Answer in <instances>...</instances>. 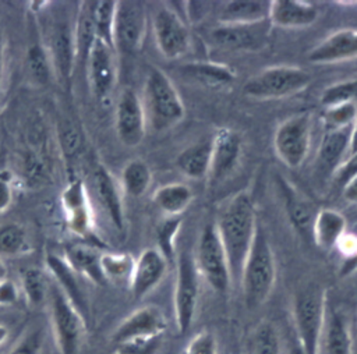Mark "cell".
<instances>
[{
  "instance_id": "cell-1",
  "label": "cell",
  "mask_w": 357,
  "mask_h": 354,
  "mask_svg": "<svg viewBox=\"0 0 357 354\" xmlns=\"http://www.w3.org/2000/svg\"><path fill=\"white\" fill-rule=\"evenodd\" d=\"M215 224L229 261L231 284H238L259 226L251 195L244 191L233 195L222 208Z\"/></svg>"
},
{
  "instance_id": "cell-2",
  "label": "cell",
  "mask_w": 357,
  "mask_h": 354,
  "mask_svg": "<svg viewBox=\"0 0 357 354\" xmlns=\"http://www.w3.org/2000/svg\"><path fill=\"white\" fill-rule=\"evenodd\" d=\"M276 280L275 254L261 226L257 229L251 249L244 262L240 286L247 308L262 305L271 295Z\"/></svg>"
},
{
  "instance_id": "cell-3",
  "label": "cell",
  "mask_w": 357,
  "mask_h": 354,
  "mask_svg": "<svg viewBox=\"0 0 357 354\" xmlns=\"http://www.w3.org/2000/svg\"><path fill=\"white\" fill-rule=\"evenodd\" d=\"M146 123L155 131H165L180 123L184 117V103L170 81L158 67H151L145 84L142 99Z\"/></svg>"
},
{
  "instance_id": "cell-4",
  "label": "cell",
  "mask_w": 357,
  "mask_h": 354,
  "mask_svg": "<svg viewBox=\"0 0 357 354\" xmlns=\"http://www.w3.org/2000/svg\"><path fill=\"white\" fill-rule=\"evenodd\" d=\"M326 312V291L322 286L311 283L296 293L293 319L303 354H318Z\"/></svg>"
},
{
  "instance_id": "cell-5",
  "label": "cell",
  "mask_w": 357,
  "mask_h": 354,
  "mask_svg": "<svg viewBox=\"0 0 357 354\" xmlns=\"http://www.w3.org/2000/svg\"><path fill=\"white\" fill-rule=\"evenodd\" d=\"M311 75L296 66H273L261 70L243 85V93L255 100L283 99L304 91Z\"/></svg>"
},
{
  "instance_id": "cell-6",
  "label": "cell",
  "mask_w": 357,
  "mask_h": 354,
  "mask_svg": "<svg viewBox=\"0 0 357 354\" xmlns=\"http://www.w3.org/2000/svg\"><path fill=\"white\" fill-rule=\"evenodd\" d=\"M47 300L52 329L60 354H78L86 321L57 284L50 283Z\"/></svg>"
},
{
  "instance_id": "cell-7",
  "label": "cell",
  "mask_w": 357,
  "mask_h": 354,
  "mask_svg": "<svg viewBox=\"0 0 357 354\" xmlns=\"http://www.w3.org/2000/svg\"><path fill=\"white\" fill-rule=\"evenodd\" d=\"M195 265L199 276L216 293H226L231 286L229 261L215 223L204 226L195 251Z\"/></svg>"
},
{
  "instance_id": "cell-8",
  "label": "cell",
  "mask_w": 357,
  "mask_h": 354,
  "mask_svg": "<svg viewBox=\"0 0 357 354\" xmlns=\"http://www.w3.org/2000/svg\"><path fill=\"white\" fill-rule=\"evenodd\" d=\"M199 277L194 255L188 251L178 252L176 256L173 305L176 326L180 334H184L192 326L198 307Z\"/></svg>"
},
{
  "instance_id": "cell-9",
  "label": "cell",
  "mask_w": 357,
  "mask_h": 354,
  "mask_svg": "<svg viewBox=\"0 0 357 354\" xmlns=\"http://www.w3.org/2000/svg\"><path fill=\"white\" fill-rule=\"evenodd\" d=\"M312 134V116L301 111L282 121L273 135L278 157L290 169L300 167L308 156Z\"/></svg>"
},
{
  "instance_id": "cell-10",
  "label": "cell",
  "mask_w": 357,
  "mask_h": 354,
  "mask_svg": "<svg viewBox=\"0 0 357 354\" xmlns=\"http://www.w3.org/2000/svg\"><path fill=\"white\" fill-rule=\"evenodd\" d=\"M146 25L148 15L142 1H117L113 25V43L116 53L132 54L138 52L146 35Z\"/></svg>"
},
{
  "instance_id": "cell-11",
  "label": "cell",
  "mask_w": 357,
  "mask_h": 354,
  "mask_svg": "<svg viewBox=\"0 0 357 354\" xmlns=\"http://www.w3.org/2000/svg\"><path fill=\"white\" fill-rule=\"evenodd\" d=\"M152 29L160 54L167 60L183 57L191 45L184 18L170 7H160L152 17Z\"/></svg>"
},
{
  "instance_id": "cell-12",
  "label": "cell",
  "mask_w": 357,
  "mask_h": 354,
  "mask_svg": "<svg viewBox=\"0 0 357 354\" xmlns=\"http://www.w3.org/2000/svg\"><path fill=\"white\" fill-rule=\"evenodd\" d=\"M146 130V117L142 105V99L138 93L126 88L117 100L116 105V132L120 142L124 146L135 148L138 146Z\"/></svg>"
},
{
  "instance_id": "cell-13",
  "label": "cell",
  "mask_w": 357,
  "mask_h": 354,
  "mask_svg": "<svg viewBox=\"0 0 357 354\" xmlns=\"http://www.w3.org/2000/svg\"><path fill=\"white\" fill-rule=\"evenodd\" d=\"M243 153L241 135L227 127L219 128L212 137V155L208 180L218 184L226 180L238 166Z\"/></svg>"
},
{
  "instance_id": "cell-14",
  "label": "cell",
  "mask_w": 357,
  "mask_h": 354,
  "mask_svg": "<svg viewBox=\"0 0 357 354\" xmlns=\"http://www.w3.org/2000/svg\"><path fill=\"white\" fill-rule=\"evenodd\" d=\"M116 50L103 42L95 39L88 56V75L92 91L98 99H105L113 91L117 81Z\"/></svg>"
},
{
  "instance_id": "cell-15",
  "label": "cell",
  "mask_w": 357,
  "mask_h": 354,
  "mask_svg": "<svg viewBox=\"0 0 357 354\" xmlns=\"http://www.w3.org/2000/svg\"><path fill=\"white\" fill-rule=\"evenodd\" d=\"M165 329L166 318L162 309L155 305H146L135 309L120 322L112 334V341L120 344L139 337L163 336Z\"/></svg>"
},
{
  "instance_id": "cell-16",
  "label": "cell",
  "mask_w": 357,
  "mask_h": 354,
  "mask_svg": "<svg viewBox=\"0 0 357 354\" xmlns=\"http://www.w3.org/2000/svg\"><path fill=\"white\" fill-rule=\"evenodd\" d=\"M269 24V20L251 25L218 24L211 31V39L216 46L227 50H257L266 42Z\"/></svg>"
},
{
  "instance_id": "cell-17",
  "label": "cell",
  "mask_w": 357,
  "mask_h": 354,
  "mask_svg": "<svg viewBox=\"0 0 357 354\" xmlns=\"http://www.w3.org/2000/svg\"><path fill=\"white\" fill-rule=\"evenodd\" d=\"M167 266L169 261L156 247L144 249L135 259L128 284L134 300H141L149 294L163 280Z\"/></svg>"
},
{
  "instance_id": "cell-18",
  "label": "cell",
  "mask_w": 357,
  "mask_h": 354,
  "mask_svg": "<svg viewBox=\"0 0 357 354\" xmlns=\"http://www.w3.org/2000/svg\"><path fill=\"white\" fill-rule=\"evenodd\" d=\"M61 203L66 213L68 229L82 238L92 236L91 206L85 185L81 180L71 181L61 194Z\"/></svg>"
},
{
  "instance_id": "cell-19",
  "label": "cell",
  "mask_w": 357,
  "mask_h": 354,
  "mask_svg": "<svg viewBox=\"0 0 357 354\" xmlns=\"http://www.w3.org/2000/svg\"><path fill=\"white\" fill-rule=\"evenodd\" d=\"M357 57V29H339L312 47L307 59L314 64H332Z\"/></svg>"
},
{
  "instance_id": "cell-20",
  "label": "cell",
  "mask_w": 357,
  "mask_h": 354,
  "mask_svg": "<svg viewBox=\"0 0 357 354\" xmlns=\"http://www.w3.org/2000/svg\"><path fill=\"white\" fill-rule=\"evenodd\" d=\"M279 190L286 215L293 229L303 237H311L314 219L318 210L315 212L311 201L283 178H279Z\"/></svg>"
},
{
  "instance_id": "cell-21",
  "label": "cell",
  "mask_w": 357,
  "mask_h": 354,
  "mask_svg": "<svg viewBox=\"0 0 357 354\" xmlns=\"http://www.w3.org/2000/svg\"><path fill=\"white\" fill-rule=\"evenodd\" d=\"M319 17L318 7L304 0H273L269 7L271 25L280 28H305Z\"/></svg>"
},
{
  "instance_id": "cell-22",
  "label": "cell",
  "mask_w": 357,
  "mask_h": 354,
  "mask_svg": "<svg viewBox=\"0 0 357 354\" xmlns=\"http://www.w3.org/2000/svg\"><path fill=\"white\" fill-rule=\"evenodd\" d=\"M353 132L354 124L344 128L324 131L317 153V164H319L321 170L333 176L337 166L346 159L350 152Z\"/></svg>"
},
{
  "instance_id": "cell-23",
  "label": "cell",
  "mask_w": 357,
  "mask_h": 354,
  "mask_svg": "<svg viewBox=\"0 0 357 354\" xmlns=\"http://www.w3.org/2000/svg\"><path fill=\"white\" fill-rule=\"evenodd\" d=\"M318 354H353L351 328L343 312H326Z\"/></svg>"
},
{
  "instance_id": "cell-24",
  "label": "cell",
  "mask_w": 357,
  "mask_h": 354,
  "mask_svg": "<svg viewBox=\"0 0 357 354\" xmlns=\"http://www.w3.org/2000/svg\"><path fill=\"white\" fill-rule=\"evenodd\" d=\"M95 191L100 205L116 229L124 227V203L121 190L110 171L99 164L95 170Z\"/></svg>"
},
{
  "instance_id": "cell-25",
  "label": "cell",
  "mask_w": 357,
  "mask_h": 354,
  "mask_svg": "<svg viewBox=\"0 0 357 354\" xmlns=\"http://www.w3.org/2000/svg\"><path fill=\"white\" fill-rule=\"evenodd\" d=\"M271 1L266 0H229L219 13V24L251 25L268 21Z\"/></svg>"
},
{
  "instance_id": "cell-26",
  "label": "cell",
  "mask_w": 357,
  "mask_h": 354,
  "mask_svg": "<svg viewBox=\"0 0 357 354\" xmlns=\"http://www.w3.org/2000/svg\"><path fill=\"white\" fill-rule=\"evenodd\" d=\"M346 233L344 216L331 208L319 209L312 224V236L315 245L324 251H331Z\"/></svg>"
},
{
  "instance_id": "cell-27",
  "label": "cell",
  "mask_w": 357,
  "mask_h": 354,
  "mask_svg": "<svg viewBox=\"0 0 357 354\" xmlns=\"http://www.w3.org/2000/svg\"><path fill=\"white\" fill-rule=\"evenodd\" d=\"M46 265L50 273L54 276L56 284L63 290V293L70 298V301L77 307V309L81 312V315L86 321L88 307H86V301L82 294V290L79 287L77 273L70 268V265L66 262L64 258L54 254H47Z\"/></svg>"
},
{
  "instance_id": "cell-28",
  "label": "cell",
  "mask_w": 357,
  "mask_h": 354,
  "mask_svg": "<svg viewBox=\"0 0 357 354\" xmlns=\"http://www.w3.org/2000/svg\"><path fill=\"white\" fill-rule=\"evenodd\" d=\"M52 53L53 66L59 75L64 79H70L77 56V43L75 32L68 24H59L53 31Z\"/></svg>"
},
{
  "instance_id": "cell-29",
  "label": "cell",
  "mask_w": 357,
  "mask_h": 354,
  "mask_svg": "<svg viewBox=\"0 0 357 354\" xmlns=\"http://www.w3.org/2000/svg\"><path fill=\"white\" fill-rule=\"evenodd\" d=\"M64 259L70 265V268L77 273L88 277L96 284H105L106 279L100 270V254L95 249V247L89 244H73L68 245L64 251Z\"/></svg>"
},
{
  "instance_id": "cell-30",
  "label": "cell",
  "mask_w": 357,
  "mask_h": 354,
  "mask_svg": "<svg viewBox=\"0 0 357 354\" xmlns=\"http://www.w3.org/2000/svg\"><path fill=\"white\" fill-rule=\"evenodd\" d=\"M212 155V138L204 139L187 146L181 151L176 159L178 170L192 180H201L208 177Z\"/></svg>"
},
{
  "instance_id": "cell-31",
  "label": "cell",
  "mask_w": 357,
  "mask_h": 354,
  "mask_svg": "<svg viewBox=\"0 0 357 354\" xmlns=\"http://www.w3.org/2000/svg\"><path fill=\"white\" fill-rule=\"evenodd\" d=\"M192 190L184 183H169L153 192V203L166 216H180L192 202Z\"/></svg>"
},
{
  "instance_id": "cell-32",
  "label": "cell",
  "mask_w": 357,
  "mask_h": 354,
  "mask_svg": "<svg viewBox=\"0 0 357 354\" xmlns=\"http://www.w3.org/2000/svg\"><path fill=\"white\" fill-rule=\"evenodd\" d=\"M183 72L209 86L230 85L236 79V72L230 66L213 61H195L183 67Z\"/></svg>"
},
{
  "instance_id": "cell-33",
  "label": "cell",
  "mask_w": 357,
  "mask_h": 354,
  "mask_svg": "<svg viewBox=\"0 0 357 354\" xmlns=\"http://www.w3.org/2000/svg\"><path fill=\"white\" fill-rule=\"evenodd\" d=\"M152 183V171L142 159H132L121 170V190L131 198L142 197Z\"/></svg>"
},
{
  "instance_id": "cell-34",
  "label": "cell",
  "mask_w": 357,
  "mask_h": 354,
  "mask_svg": "<svg viewBox=\"0 0 357 354\" xmlns=\"http://www.w3.org/2000/svg\"><path fill=\"white\" fill-rule=\"evenodd\" d=\"M116 0L92 1V18L95 28V39L114 49L113 25L116 13ZM116 50V49H114Z\"/></svg>"
},
{
  "instance_id": "cell-35",
  "label": "cell",
  "mask_w": 357,
  "mask_h": 354,
  "mask_svg": "<svg viewBox=\"0 0 357 354\" xmlns=\"http://www.w3.org/2000/svg\"><path fill=\"white\" fill-rule=\"evenodd\" d=\"M100 270L106 282L130 284L135 259L130 254H114V252H102L100 254Z\"/></svg>"
},
{
  "instance_id": "cell-36",
  "label": "cell",
  "mask_w": 357,
  "mask_h": 354,
  "mask_svg": "<svg viewBox=\"0 0 357 354\" xmlns=\"http://www.w3.org/2000/svg\"><path fill=\"white\" fill-rule=\"evenodd\" d=\"M22 291L31 307H40L49 297L50 282L46 275L39 268H26L21 276Z\"/></svg>"
},
{
  "instance_id": "cell-37",
  "label": "cell",
  "mask_w": 357,
  "mask_h": 354,
  "mask_svg": "<svg viewBox=\"0 0 357 354\" xmlns=\"http://www.w3.org/2000/svg\"><path fill=\"white\" fill-rule=\"evenodd\" d=\"M248 354H282V341L276 326L269 321H261L250 337Z\"/></svg>"
},
{
  "instance_id": "cell-38",
  "label": "cell",
  "mask_w": 357,
  "mask_h": 354,
  "mask_svg": "<svg viewBox=\"0 0 357 354\" xmlns=\"http://www.w3.org/2000/svg\"><path fill=\"white\" fill-rule=\"evenodd\" d=\"M357 100V78L340 81L325 88L319 96V103L324 109L346 105Z\"/></svg>"
},
{
  "instance_id": "cell-39",
  "label": "cell",
  "mask_w": 357,
  "mask_h": 354,
  "mask_svg": "<svg viewBox=\"0 0 357 354\" xmlns=\"http://www.w3.org/2000/svg\"><path fill=\"white\" fill-rule=\"evenodd\" d=\"M181 227L180 216H167L162 220L156 227V243L158 249L165 255V258L170 262L174 255L176 237Z\"/></svg>"
},
{
  "instance_id": "cell-40",
  "label": "cell",
  "mask_w": 357,
  "mask_h": 354,
  "mask_svg": "<svg viewBox=\"0 0 357 354\" xmlns=\"http://www.w3.org/2000/svg\"><path fill=\"white\" fill-rule=\"evenodd\" d=\"M321 120L324 130H337L353 125L357 121V102L324 109Z\"/></svg>"
},
{
  "instance_id": "cell-41",
  "label": "cell",
  "mask_w": 357,
  "mask_h": 354,
  "mask_svg": "<svg viewBox=\"0 0 357 354\" xmlns=\"http://www.w3.org/2000/svg\"><path fill=\"white\" fill-rule=\"evenodd\" d=\"M26 64L31 75L40 84H47L52 77V61L42 45L35 43L28 49Z\"/></svg>"
},
{
  "instance_id": "cell-42",
  "label": "cell",
  "mask_w": 357,
  "mask_h": 354,
  "mask_svg": "<svg viewBox=\"0 0 357 354\" xmlns=\"http://www.w3.org/2000/svg\"><path fill=\"white\" fill-rule=\"evenodd\" d=\"M25 231L20 226L7 224L0 229V252L17 255L25 249Z\"/></svg>"
},
{
  "instance_id": "cell-43",
  "label": "cell",
  "mask_w": 357,
  "mask_h": 354,
  "mask_svg": "<svg viewBox=\"0 0 357 354\" xmlns=\"http://www.w3.org/2000/svg\"><path fill=\"white\" fill-rule=\"evenodd\" d=\"M162 346V336L139 337L116 344L113 354H158Z\"/></svg>"
},
{
  "instance_id": "cell-44",
  "label": "cell",
  "mask_w": 357,
  "mask_h": 354,
  "mask_svg": "<svg viewBox=\"0 0 357 354\" xmlns=\"http://www.w3.org/2000/svg\"><path fill=\"white\" fill-rule=\"evenodd\" d=\"M43 330L40 328H32L14 344L8 354H40L43 350Z\"/></svg>"
},
{
  "instance_id": "cell-45",
  "label": "cell",
  "mask_w": 357,
  "mask_h": 354,
  "mask_svg": "<svg viewBox=\"0 0 357 354\" xmlns=\"http://www.w3.org/2000/svg\"><path fill=\"white\" fill-rule=\"evenodd\" d=\"M181 354H218L215 334L209 330L198 332L187 341Z\"/></svg>"
},
{
  "instance_id": "cell-46",
  "label": "cell",
  "mask_w": 357,
  "mask_h": 354,
  "mask_svg": "<svg viewBox=\"0 0 357 354\" xmlns=\"http://www.w3.org/2000/svg\"><path fill=\"white\" fill-rule=\"evenodd\" d=\"M356 174H357V151L346 156V159L337 166L332 177L337 185L343 187Z\"/></svg>"
},
{
  "instance_id": "cell-47",
  "label": "cell",
  "mask_w": 357,
  "mask_h": 354,
  "mask_svg": "<svg viewBox=\"0 0 357 354\" xmlns=\"http://www.w3.org/2000/svg\"><path fill=\"white\" fill-rule=\"evenodd\" d=\"M20 288L8 277L0 282V307H8L18 301Z\"/></svg>"
},
{
  "instance_id": "cell-48",
  "label": "cell",
  "mask_w": 357,
  "mask_h": 354,
  "mask_svg": "<svg viewBox=\"0 0 357 354\" xmlns=\"http://www.w3.org/2000/svg\"><path fill=\"white\" fill-rule=\"evenodd\" d=\"M13 199V190L7 180L0 178V212H4Z\"/></svg>"
},
{
  "instance_id": "cell-49",
  "label": "cell",
  "mask_w": 357,
  "mask_h": 354,
  "mask_svg": "<svg viewBox=\"0 0 357 354\" xmlns=\"http://www.w3.org/2000/svg\"><path fill=\"white\" fill-rule=\"evenodd\" d=\"M342 195L347 202L357 203V174L342 187Z\"/></svg>"
},
{
  "instance_id": "cell-50",
  "label": "cell",
  "mask_w": 357,
  "mask_h": 354,
  "mask_svg": "<svg viewBox=\"0 0 357 354\" xmlns=\"http://www.w3.org/2000/svg\"><path fill=\"white\" fill-rule=\"evenodd\" d=\"M356 270H357V249H356L351 255H349V256L344 258L339 273H340L342 276H349L350 273H353V272H356Z\"/></svg>"
},
{
  "instance_id": "cell-51",
  "label": "cell",
  "mask_w": 357,
  "mask_h": 354,
  "mask_svg": "<svg viewBox=\"0 0 357 354\" xmlns=\"http://www.w3.org/2000/svg\"><path fill=\"white\" fill-rule=\"evenodd\" d=\"M3 67H4V42H3V33L0 28V85L3 78Z\"/></svg>"
},
{
  "instance_id": "cell-52",
  "label": "cell",
  "mask_w": 357,
  "mask_h": 354,
  "mask_svg": "<svg viewBox=\"0 0 357 354\" xmlns=\"http://www.w3.org/2000/svg\"><path fill=\"white\" fill-rule=\"evenodd\" d=\"M8 337V329L4 325H0V346L7 340Z\"/></svg>"
},
{
  "instance_id": "cell-53",
  "label": "cell",
  "mask_w": 357,
  "mask_h": 354,
  "mask_svg": "<svg viewBox=\"0 0 357 354\" xmlns=\"http://www.w3.org/2000/svg\"><path fill=\"white\" fill-rule=\"evenodd\" d=\"M7 273H8V269H7V265L0 259V282L7 279Z\"/></svg>"
}]
</instances>
